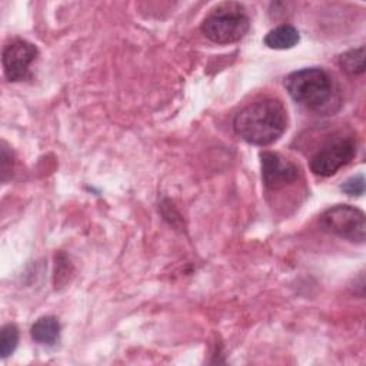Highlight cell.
<instances>
[{
    "label": "cell",
    "mask_w": 366,
    "mask_h": 366,
    "mask_svg": "<svg viewBox=\"0 0 366 366\" xmlns=\"http://www.w3.org/2000/svg\"><path fill=\"white\" fill-rule=\"evenodd\" d=\"M287 127L285 106L276 99H263L243 107L233 119L236 134L256 146L274 143Z\"/></svg>",
    "instance_id": "obj_1"
},
{
    "label": "cell",
    "mask_w": 366,
    "mask_h": 366,
    "mask_svg": "<svg viewBox=\"0 0 366 366\" xmlns=\"http://www.w3.org/2000/svg\"><path fill=\"white\" fill-rule=\"evenodd\" d=\"M285 87L296 103L310 110L325 107L333 94L332 77L319 67H306L290 73L285 80Z\"/></svg>",
    "instance_id": "obj_2"
},
{
    "label": "cell",
    "mask_w": 366,
    "mask_h": 366,
    "mask_svg": "<svg viewBox=\"0 0 366 366\" xmlns=\"http://www.w3.org/2000/svg\"><path fill=\"white\" fill-rule=\"evenodd\" d=\"M250 23L239 9H219L209 14L202 23V33L206 39L217 44H229L242 40L249 31Z\"/></svg>",
    "instance_id": "obj_3"
},
{
    "label": "cell",
    "mask_w": 366,
    "mask_h": 366,
    "mask_svg": "<svg viewBox=\"0 0 366 366\" xmlns=\"http://www.w3.org/2000/svg\"><path fill=\"white\" fill-rule=\"evenodd\" d=\"M320 224L326 232L339 237L356 243L365 242V214L350 204H336L327 209L320 216Z\"/></svg>",
    "instance_id": "obj_4"
},
{
    "label": "cell",
    "mask_w": 366,
    "mask_h": 366,
    "mask_svg": "<svg viewBox=\"0 0 366 366\" xmlns=\"http://www.w3.org/2000/svg\"><path fill=\"white\" fill-rule=\"evenodd\" d=\"M356 154V143L349 137H337L327 142L310 159V170L316 176L329 177L352 162Z\"/></svg>",
    "instance_id": "obj_5"
},
{
    "label": "cell",
    "mask_w": 366,
    "mask_h": 366,
    "mask_svg": "<svg viewBox=\"0 0 366 366\" xmlns=\"http://www.w3.org/2000/svg\"><path fill=\"white\" fill-rule=\"evenodd\" d=\"M37 47L26 40H13L3 49V71L9 81H20L27 77L29 69L37 57Z\"/></svg>",
    "instance_id": "obj_6"
},
{
    "label": "cell",
    "mask_w": 366,
    "mask_h": 366,
    "mask_svg": "<svg viewBox=\"0 0 366 366\" xmlns=\"http://www.w3.org/2000/svg\"><path fill=\"white\" fill-rule=\"evenodd\" d=\"M262 159V180L267 189L279 190L293 182L299 176V169L285 160L280 154L272 152H263Z\"/></svg>",
    "instance_id": "obj_7"
},
{
    "label": "cell",
    "mask_w": 366,
    "mask_h": 366,
    "mask_svg": "<svg viewBox=\"0 0 366 366\" xmlns=\"http://www.w3.org/2000/svg\"><path fill=\"white\" fill-rule=\"evenodd\" d=\"M299 40H300V34L297 29L290 24L277 26L264 36V44L276 50L292 49L299 43Z\"/></svg>",
    "instance_id": "obj_8"
},
{
    "label": "cell",
    "mask_w": 366,
    "mask_h": 366,
    "mask_svg": "<svg viewBox=\"0 0 366 366\" xmlns=\"http://www.w3.org/2000/svg\"><path fill=\"white\" fill-rule=\"evenodd\" d=\"M31 337L41 345H53L60 335V323L53 316H43L30 329Z\"/></svg>",
    "instance_id": "obj_9"
},
{
    "label": "cell",
    "mask_w": 366,
    "mask_h": 366,
    "mask_svg": "<svg viewBox=\"0 0 366 366\" xmlns=\"http://www.w3.org/2000/svg\"><path fill=\"white\" fill-rule=\"evenodd\" d=\"M339 64H340L342 70L347 74H352V76L362 74L365 70V49H363V46L343 53L339 57Z\"/></svg>",
    "instance_id": "obj_10"
},
{
    "label": "cell",
    "mask_w": 366,
    "mask_h": 366,
    "mask_svg": "<svg viewBox=\"0 0 366 366\" xmlns=\"http://www.w3.org/2000/svg\"><path fill=\"white\" fill-rule=\"evenodd\" d=\"M19 343V329L16 327V325H6L1 327V333H0V353L1 357L6 359L7 356H10L16 346Z\"/></svg>",
    "instance_id": "obj_11"
},
{
    "label": "cell",
    "mask_w": 366,
    "mask_h": 366,
    "mask_svg": "<svg viewBox=\"0 0 366 366\" xmlns=\"http://www.w3.org/2000/svg\"><path fill=\"white\" fill-rule=\"evenodd\" d=\"M340 190L345 192L349 196H360L365 192V177L363 174H357L353 177H349L343 182L340 186Z\"/></svg>",
    "instance_id": "obj_12"
}]
</instances>
